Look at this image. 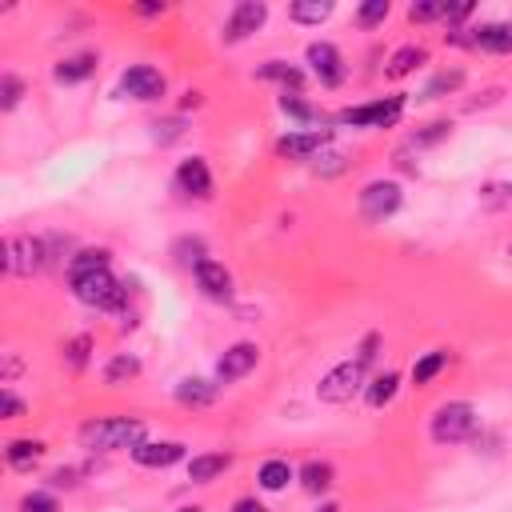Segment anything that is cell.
<instances>
[{"mask_svg": "<svg viewBox=\"0 0 512 512\" xmlns=\"http://www.w3.org/2000/svg\"><path fill=\"white\" fill-rule=\"evenodd\" d=\"M332 12H336V0H292L288 4V20L304 28H320Z\"/></svg>", "mask_w": 512, "mask_h": 512, "instance_id": "d4e9b609", "label": "cell"}, {"mask_svg": "<svg viewBox=\"0 0 512 512\" xmlns=\"http://www.w3.org/2000/svg\"><path fill=\"white\" fill-rule=\"evenodd\" d=\"M480 200H484V208H504V204H512V184H484Z\"/></svg>", "mask_w": 512, "mask_h": 512, "instance_id": "60d3db41", "label": "cell"}, {"mask_svg": "<svg viewBox=\"0 0 512 512\" xmlns=\"http://www.w3.org/2000/svg\"><path fill=\"white\" fill-rule=\"evenodd\" d=\"M256 80H272V84H280V92H304V68H296L288 60H264L256 68Z\"/></svg>", "mask_w": 512, "mask_h": 512, "instance_id": "44dd1931", "label": "cell"}, {"mask_svg": "<svg viewBox=\"0 0 512 512\" xmlns=\"http://www.w3.org/2000/svg\"><path fill=\"white\" fill-rule=\"evenodd\" d=\"M388 12H392L388 0H364V4L356 8V24H360V28H376V24L388 20Z\"/></svg>", "mask_w": 512, "mask_h": 512, "instance_id": "e575fe53", "label": "cell"}, {"mask_svg": "<svg viewBox=\"0 0 512 512\" xmlns=\"http://www.w3.org/2000/svg\"><path fill=\"white\" fill-rule=\"evenodd\" d=\"M196 288H200V296H208V300H216V304H224V300H232V272L220 264V260H204L196 272Z\"/></svg>", "mask_w": 512, "mask_h": 512, "instance_id": "9a60e30c", "label": "cell"}, {"mask_svg": "<svg viewBox=\"0 0 512 512\" xmlns=\"http://www.w3.org/2000/svg\"><path fill=\"white\" fill-rule=\"evenodd\" d=\"M64 360H68V368L72 372H84L88 368V360H92V336H72L68 344H64Z\"/></svg>", "mask_w": 512, "mask_h": 512, "instance_id": "836d02e7", "label": "cell"}, {"mask_svg": "<svg viewBox=\"0 0 512 512\" xmlns=\"http://www.w3.org/2000/svg\"><path fill=\"white\" fill-rule=\"evenodd\" d=\"M136 376H140V360L132 352H120V356H112L104 364V384H128Z\"/></svg>", "mask_w": 512, "mask_h": 512, "instance_id": "4dcf8cb0", "label": "cell"}, {"mask_svg": "<svg viewBox=\"0 0 512 512\" xmlns=\"http://www.w3.org/2000/svg\"><path fill=\"white\" fill-rule=\"evenodd\" d=\"M140 468H172L180 460H188V448L180 440H140L132 452H128Z\"/></svg>", "mask_w": 512, "mask_h": 512, "instance_id": "5bb4252c", "label": "cell"}, {"mask_svg": "<svg viewBox=\"0 0 512 512\" xmlns=\"http://www.w3.org/2000/svg\"><path fill=\"white\" fill-rule=\"evenodd\" d=\"M332 144V128H292L276 140L280 160H316Z\"/></svg>", "mask_w": 512, "mask_h": 512, "instance_id": "30bf717a", "label": "cell"}, {"mask_svg": "<svg viewBox=\"0 0 512 512\" xmlns=\"http://www.w3.org/2000/svg\"><path fill=\"white\" fill-rule=\"evenodd\" d=\"M132 12L144 16V20H152V16H164V4H132Z\"/></svg>", "mask_w": 512, "mask_h": 512, "instance_id": "681fc988", "label": "cell"}, {"mask_svg": "<svg viewBox=\"0 0 512 512\" xmlns=\"http://www.w3.org/2000/svg\"><path fill=\"white\" fill-rule=\"evenodd\" d=\"M44 452H48V444L36 440V436H12V440L4 444V460H8L12 472H32V468L44 460Z\"/></svg>", "mask_w": 512, "mask_h": 512, "instance_id": "2e32d148", "label": "cell"}, {"mask_svg": "<svg viewBox=\"0 0 512 512\" xmlns=\"http://www.w3.org/2000/svg\"><path fill=\"white\" fill-rule=\"evenodd\" d=\"M292 480H296V468H292L284 456H268V460L256 468V484H260L264 492H284Z\"/></svg>", "mask_w": 512, "mask_h": 512, "instance_id": "cb8c5ba5", "label": "cell"}, {"mask_svg": "<svg viewBox=\"0 0 512 512\" xmlns=\"http://www.w3.org/2000/svg\"><path fill=\"white\" fill-rule=\"evenodd\" d=\"M304 60H308V72L320 80V88H340L348 80V64L332 40H312L304 48Z\"/></svg>", "mask_w": 512, "mask_h": 512, "instance_id": "ba28073f", "label": "cell"}, {"mask_svg": "<svg viewBox=\"0 0 512 512\" xmlns=\"http://www.w3.org/2000/svg\"><path fill=\"white\" fill-rule=\"evenodd\" d=\"M108 264H112L108 248H80L68 264V276H84V272H96V268H108Z\"/></svg>", "mask_w": 512, "mask_h": 512, "instance_id": "1f68e13d", "label": "cell"}, {"mask_svg": "<svg viewBox=\"0 0 512 512\" xmlns=\"http://www.w3.org/2000/svg\"><path fill=\"white\" fill-rule=\"evenodd\" d=\"M472 48L492 52V56L512 52V20H484V24H476L472 28Z\"/></svg>", "mask_w": 512, "mask_h": 512, "instance_id": "e0dca14e", "label": "cell"}, {"mask_svg": "<svg viewBox=\"0 0 512 512\" xmlns=\"http://www.w3.org/2000/svg\"><path fill=\"white\" fill-rule=\"evenodd\" d=\"M420 64H428V48H424V44H404V48H396V52L388 56L384 76H388V80H404V76H412Z\"/></svg>", "mask_w": 512, "mask_h": 512, "instance_id": "603a6c76", "label": "cell"}, {"mask_svg": "<svg viewBox=\"0 0 512 512\" xmlns=\"http://www.w3.org/2000/svg\"><path fill=\"white\" fill-rule=\"evenodd\" d=\"M404 108H408V96L392 92V96H376V100H364V104L336 112V124L340 128H396Z\"/></svg>", "mask_w": 512, "mask_h": 512, "instance_id": "5b68a950", "label": "cell"}, {"mask_svg": "<svg viewBox=\"0 0 512 512\" xmlns=\"http://www.w3.org/2000/svg\"><path fill=\"white\" fill-rule=\"evenodd\" d=\"M476 424H480V416H476V404L472 400H444L432 412V420H428V436H432V444L448 448V444L472 440L476 436Z\"/></svg>", "mask_w": 512, "mask_h": 512, "instance_id": "277c9868", "label": "cell"}, {"mask_svg": "<svg viewBox=\"0 0 512 512\" xmlns=\"http://www.w3.org/2000/svg\"><path fill=\"white\" fill-rule=\"evenodd\" d=\"M452 136V120H432V124H424V128H416L412 136H408V148H432V144H440V140H448Z\"/></svg>", "mask_w": 512, "mask_h": 512, "instance_id": "d6a6232c", "label": "cell"}, {"mask_svg": "<svg viewBox=\"0 0 512 512\" xmlns=\"http://www.w3.org/2000/svg\"><path fill=\"white\" fill-rule=\"evenodd\" d=\"M48 484H52V488H76V484H80V472H76V468H56V472L48 476Z\"/></svg>", "mask_w": 512, "mask_h": 512, "instance_id": "f6af8a7d", "label": "cell"}, {"mask_svg": "<svg viewBox=\"0 0 512 512\" xmlns=\"http://www.w3.org/2000/svg\"><path fill=\"white\" fill-rule=\"evenodd\" d=\"M96 68H100V56L96 52H72V56H64V60L52 64V80L56 84H84L88 76H96Z\"/></svg>", "mask_w": 512, "mask_h": 512, "instance_id": "ac0fdd59", "label": "cell"}, {"mask_svg": "<svg viewBox=\"0 0 512 512\" xmlns=\"http://www.w3.org/2000/svg\"><path fill=\"white\" fill-rule=\"evenodd\" d=\"M204 104V92L200 88H188L184 96H180V112H188V108H200Z\"/></svg>", "mask_w": 512, "mask_h": 512, "instance_id": "7dc6e473", "label": "cell"}, {"mask_svg": "<svg viewBox=\"0 0 512 512\" xmlns=\"http://www.w3.org/2000/svg\"><path fill=\"white\" fill-rule=\"evenodd\" d=\"M164 92H168V80H164V72L152 68V64H128V68L120 72V96H128V100L152 104V100H160Z\"/></svg>", "mask_w": 512, "mask_h": 512, "instance_id": "9c48e42d", "label": "cell"}, {"mask_svg": "<svg viewBox=\"0 0 512 512\" xmlns=\"http://www.w3.org/2000/svg\"><path fill=\"white\" fill-rule=\"evenodd\" d=\"M76 440L88 452H132L148 436H144L140 416H92L76 428Z\"/></svg>", "mask_w": 512, "mask_h": 512, "instance_id": "6da1fadb", "label": "cell"}, {"mask_svg": "<svg viewBox=\"0 0 512 512\" xmlns=\"http://www.w3.org/2000/svg\"><path fill=\"white\" fill-rule=\"evenodd\" d=\"M172 396H176V404H184V408H208V404H216L220 384H216V380H204V376H184V380L172 388Z\"/></svg>", "mask_w": 512, "mask_h": 512, "instance_id": "d6986e66", "label": "cell"}, {"mask_svg": "<svg viewBox=\"0 0 512 512\" xmlns=\"http://www.w3.org/2000/svg\"><path fill=\"white\" fill-rule=\"evenodd\" d=\"M16 372H20V360H16L12 352H4V376H0V384H12V380H16Z\"/></svg>", "mask_w": 512, "mask_h": 512, "instance_id": "c3c4849f", "label": "cell"}, {"mask_svg": "<svg viewBox=\"0 0 512 512\" xmlns=\"http://www.w3.org/2000/svg\"><path fill=\"white\" fill-rule=\"evenodd\" d=\"M152 136H156L160 144H172V140H180V136H184V116H168V120H156V124H152Z\"/></svg>", "mask_w": 512, "mask_h": 512, "instance_id": "ab89813d", "label": "cell"}, {"mask_svg": "<svg viewBox=\"0 0 512 512\" xmlns=\"http://www.w3.org/2000/svg\"><path fill=\"white\" fill-rule=\"evenodd\" d=\"M20 100H24V80L16 72H4L0 76V112H12Z\"/></svg>", "mask_w": 512, "mask_h": 512, "instance_id": "d590c367", "label": "cell"}, {"mask_svg": "<svg viewBox=\"0 0 512 512\" xmlns=\"http://www.w3.org/2000/svg\"><path fill=\"white\" fill-rule=\"evenodd\" d=\"M176 512H204L200 504H184V508H176Z\"/></svg>", "mask_w": 512, "mask_h": 512, "instance_id": "816d5d0a", "label": "cell"}, {"mask_svg": "<svg viewBox=\"0 0 512 512\" xmlns=\"http://www.w3.org/2000/svg\"><path fill=\"white\" fill-rule=\"evenodd\" d=\"M232 512H268V508L256 496H240V500H232Z\"/></svg>", "mask_w": 512, "mask_h": 512, "instance_id": "bcb514c9", "label": "cell"}, {"mask_svg": "<svg viewBox=\"0 0 512 512\" xmlns=\"http://www.w3.org/2000/svg\"><path fill=\"white\" fill-rule=\"evenodd\" d=\"M376 348H380V332H368V336L356 344V356H360V360L372 368V364H376Z\"/></svg>", "mask_w": 512, "mask_h": 512, "instance_id": "ee69618b", "label": "cell"}, {"mask_svg": "<svg viewBox=\"0 0 512 512\" xmlns=\"http://www.w3.org/2000/svg\"><path fill=\"white\" fill-rule=\"evenodd\" d=\"M508 256H512V244H508Z\"/></svg>", "mask_w": 512, "mask_h": 512, "instance_id": "f5cc1de1", "label": "cell"}, {"mask_svg": "<svg viewBox=\"0 0 512 512\" xmlns=\"http://www.w3.org/2000/svg\"><path fill=\"white\" fill-rule=\"evenodd\" d=\"M48 244L44 236H28V232H16L4 240V272L16 276V280H32L48 268Z\"/></svg>", "mask_w": 512, "mask_h": 512, "instance_id": "8992f818", "label": "cell"}, {"mask_svg": "<svg viewBox=\"0 0 512 512\" xmlns=\"http://www.w3.org/2000/svg\"><path fill=\"white\" fill-rule=\"evenodd\" d=\"M448 360H452V356H448V348H432V352H424V356L412 364V384H416V388L432 384V380L448 368Z\"/></svg>", "mask_w": 512, "mask_h": 512, "instance_id": "f1b7e54d", "label": "cell"}, {"mask_svg": "<svg viewBox=\"0 0 512 512\" xmlns=\"http://www.w3.org/2000/svg\"><path fill=\"white\" fill-rule=\"evenodd\" d=\"M348 168V156L344 152H332V148H324L316 160H312V172L316 176H340Z\"/></svg>", "mask_w": 512, "mask_h": 512, "instance_id": "f35d334b", "label": "cell"}, {"mask_svg": "<svg viewBox=\"0 0 512 512\" xmlns=\"http://www.w3.org/2000/svg\"><path fill=\"white\" fill-rule=\"evenodd\" d=\"M296 480H300V488H304L308 496H324V492L336 484V468H332L328 460H304V464L296 468Z\"/></svg>", "mask_w": 512, "mask_h": 512, "instance_id": "7402d4cb", "label": "cell"}, {"mask_svg": "<svg viewBox=\"0 0 512 512\" xmlns=\"http://www.w3.org/2000/svg\"><path fill=\"white\" fill-rule=\"evenodd\" d=\"M136 280H116L108 268H96V272H84V276H68V292L84 304V308H96V312H128V292H132Z\"/></svg>", "mask_w": 512, "mask_h": 512, "instance_id": "7a4b0ae2", "label": "cell"}, {"mask_svg": "<svg viewBox=\"0 0 512 512\" xmlns=\"http://www.w3.org/2000/svg\"><path fill=\"white\" fill-rule=\"evenodd\" d=\"M364 388H368V364L360 356H348L316 380V400L320 404H352V396H364Z\"/></svg>", "mask_w": 512, "mask_h": 512, "instance_id": "3957f363", "label": "cell"}, {"mask_svg": "<svg viewBox=\"0 0 512 512\" xmlns=\"http://www.w3.org/2000/svg\"><path fill=\"white\" fill-rule=\"evenodd\" d=\"M264 20H268V4L264 0H236L232 4V12H228V20H224V44H240V40H248L252 32H260L264 28Z\"/></svg>", "mask_w": 512, "mask_h": 512, "instance_id": "8fae6325", "label": "cell"}, {"mask_svg": "<svg viewBox=\"0 0 512 512\" xmlns=\"http://www.w3.org/2000/svg\"><path fill=\"white\" fill-rule=\"evenodd\" d=\"M408 20H412V24L444 20V0H412V4H408Z\"/></svg>", "mask_w": 512, "mask_h": 512, "instance_id": "74e56055", "label": "cell"}, {"mask_svg": "<svg viewBox=\"0 0 512 512\" xmlns=\"http://www.w3.org/2000/svg\"><path fill=\"white\" fill-rule=\"evenodd\" d=\"M20 512H60V500L48 488H36V492L20 496Z\"/></svg>", "mask_w": 512, "mask_h": 512, "instance_id": "8d00e7d4", "label": "cell"}, {"mask_svg": "<svg viewBox=\"0 0 512 512\" xmlns=\"http://www.w3.org/2000/svg\"><path fill=\"white\" fill-rule=\"evenodd\" d=\"M24 412H28V404H24L12 388H4V392H0V416H4V420H20Z\"/></svg>", "mask_w": 512, "mask_h": 512, "instance_id": "7bdbcfd3", "label": "cell"}, {"mask_svg": "<svg viewBox=\"0 0 512 512\" xmlns=\"http://www.w3.org/2000/svg\"><path fill=\"white\" fill-rule=\"evenodd\" d=\"M276 108H280L288 120H296L300 128H324V124H320V112L304 100V92H280V96H276Z\"/></svg>", "mask_w": 512, "mask_h": 512, "instance_id": "484cf974", "label": "cell"}, {"mask_svg": "<svg viewBox=\"0 0 512 512\" xmlns=\"http://www.w3.org/2000/svg\"><path fill=\"white\" fill-rule=\"evenodd\" d=\"M232 464H236L232 452H196V456L188 460V480H192V484H212V480H220Z\"/></svg>", "mask_w": 512, "mask_h": 512, "instance_id": "ffe728a7", "label": "cell"}, {"mask_svg": "<svg viewBox=\"0 0 512 512\" xmlns=\"http://www.w3.org/2000/svg\"><path fill=\"white\" fill-rule=\"evenodd\" d=\"M356 204H360V216L368 220V224H384V220H392L396 212H400V204H404V188H400V180H368L364 188H360V196H356Z\"/></svg>", "mask_w": 512, "mask_h": 512, "instance_id": "52a82bcc", "label": "cell"}, {"mask_svg": "<svg viewBox=\"0 0 512 512\" xmlns=\"http://www.w3.org/2000/svg\"><path fill=\"white\" fill-rule=\"evenodd\" d=\"M396 392H400V372L388 368V372H380V376L368 380V388H364V404L380 412V408H388V404L396 400Z\"/></svg>", "mask_w": 512, "mask_h": 512, "instance_id": "83f0119b", "label": "cell"}, {"mask_svg": "<svg viewBox=\"0 0 512 512\" xmlns=\"http://www.w3.org/2000/svg\"><path fill=\"white\" fill-rule=\"evenodd\" d=\"M176 192H184L188 200H212V168L204 156H184L176 164V176H172Z\"/></svg>", "mask_w": 512, "mask_h": 512, "instance_id": "4fadbf2b", "label": "cell"}, {"mask_svg": "<svg viewBox=\"0 0 512 512\" xmlns=\"http://www.w3.org/2000/svg\"><path fill=\"white\" fill-rule=\"evenodd\" d=\"M460 88H464V68H440L420 88V100H444V96H456Z\"/></svg>", "mask_w": 512, "mask_h": 512, "instance_id": "4316f807", "label": "cell"}, {"mask_svg": "<svg viewBox=\"0 0 512 512\" xmlns=\"http://www.w3.org/2000/svg\"><path fill=\"white\" fill-rule=\"evenodd\" d=\"M472 8H476L472 0H460V4H448V0H444V24H448V28H464V20L472 16Z\"/></svg>", "mask_w": 512, "mask_h": 512, "instance_id": "b9f144b4", "label": "cell"}, {"mask_svg": "<svg viewBox=\"0 0 512 512\" xmlns=\"http://www.w3.org/2000/svg\"><path fill=\"white\" fill-rule=\"evenodd\" d=\"M260 364V348L252 344V340H236V344H228L224 348V356L216 360V384H236V380H244L252 368Z\"/></svg>", "mask_w": 512, "mask_h": 512, "instance_id": "7c38bea8", "label": "cell"}, {"mask_svg": "<svg viewBox=\"0 0 512 512\" xmlns=\"http://www.w3.org/2000/svg\"><path fill=\"white\" fill-rule=\"evenodd\" d=\"M172 256H176L180 268L196 272V268L208 260V244H204V236H180V240L172 244Z\"/></svg>", "mask_w": 512, "mask_h": 512, "instance_id": "f546056e", "label": "cell"}, {"mask_svg": "<svg viewBox=\"0 0 512 512\" xmlns=\"http://www.w3.org/2000/svg\"><path fill=\"white\" fill-rule=\"evenodd\" d=\"M316 512H340V504H332V500H324V504H320Z\"/></svg>", "mask_w": 512, "mask_h": 512, "instance_id": "f907efd6", "label": "cell"}]
</instances>
